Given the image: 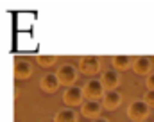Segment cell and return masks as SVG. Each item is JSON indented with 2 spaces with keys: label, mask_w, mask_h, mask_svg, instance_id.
Instances as JSON below:
<instances>
[{
  "label": "cell",
  "mask_w": 154,
  "mask_h": 122,
  "mask_svg": "<svg viewBox=\"0 0 154 122\" xmlns=\"http://www.w3.org/2000/svg\"><path fill=\"white\" fill-rule=\"evenodd\" d=\"M82 92H84V97L88 101H99V99H102L106 88H104V84H102L100 79H90L82 86Z\"/></svg>",
  "instance_id": "obj_2"
},
{
  "label": "cell",
  "mask_w": 154,
  "mask_h": 122,
  "mask_svg": "<svg viewBox=\"0 0 154 122\" xmlns=\"http://www.w3.org/2000/svg\"><path fill=\"white\" fill-rule=\"evenodd\" d=\"M149 104L143 101V99H138V101H133L127 108V117L134 122H143L149 117Z\"/></svg>",
  "instance_id": "obj_1"
},
{
  "label": "cell",
  "mask_w": 154,
  "mask_h": 122,
  "mask_svg": "<svg viewBox=\"0 0 154 122\" xmlns=\"http://www.w3.org/2000/svg\"><path fill=\"white\" fill-rule=\"evenodd\" d=\"M147 88L149 90H154V72H151L147 76Z\"/></svg>",
  "instance_id": "obj_16"
},
{
  "label": "cell",
  "mask_w": 154,
  "mask_h": 122,
  "mask_svg": "<svg viewBox=\"0 0 154 122\" xmlns=\"http://www.w3.org/2000/svg\"><path fill=\"white\" fill-rule=\"evenodd\" d=\"M143 101L149 104V108H151V106H154V90H147V92H145Z\"/></svg>",
  "instance_id": "obj_15"
},
{
  "label": "cell",
  "mask_w": 154,
  "mask_h": 122,
  "mask_svg": "<svg viewBox=\"0 0 154 122\" xmlns=\"http://www.w3.org/2000/svg\"><path fill=\"white\" fill-rule=\"evenodd\" d=\"M111 63L116 70H127L129 67H133V58L127 54H116V56H113Z\"/></svg>",
  "instance_id": "obj_12"
},
{
  "label": "cell",
  "mask_w": 154,
  "mask_h": 122,
  "mask_svg": "<svg viewBox=\"0 0 154 122\" xmlns=\"http://www.w3.org/2000/svg\"><path fill=\"white\" fill-rule=\"evenodd\" d=\"M100 81L104 84L106 90H116V86L120 84V74L116 70H106L100 77Z\"/></svg>",
  "instance_id": "obj_11"
},
{
  "label": "cell",
  "mask_w": 154,
  "mask_h": 122,
  "mask_svg": "<svg viewBox=\"0 0 154 122\" xmlns=\"http://www.w3.org/2000/svg\"><path fill=\"white\" fill-rule=\"evenodd\" d=\"M32 76V65L29 59H16L14 63V77L18 81H23V79H29Z\"/></svg>",
  "instance_id": "obj_7"
},
{
  "label": "cell",
  "mask_w": 154,
  "mask_h": 122,
  "mask_svg": "<svg viewBox=\"0 0 154 122\" xmlns=\"http://www.w3.org/2000/svg\"><path fill=\"white\" fill-rule=\"evenodd\" d=\"M82 99H84V92L81 86H68L63 93V101L68 104V106H79L82 104Z\"/></svg>",
  "instance_id": "obj_5"
},
{
  "label": "cell",
  "mask_w": 154,
  "mask_h": 122,
  "mask_svg": "<svg viewBox=\"0 0 154 122\" xmlns=\"http://www.w3.org/2000/svg\"><path fill=\"white\" fill-rule=\"evenodd\" d=\"M79 70L86 76H93L100 70V59L97 56H82L79 59Z\"/></svg>",
  "instance_id": "obj_4"
},
{
  "label": "cell",
  "mask_w": 154,
  "mask_h": 122,
  "mask_svg": "<svg viewBox=\"0 0 154 122\" xmlns=\"http://www.w3.org/2000/svg\"><path fill=\"white\" fill-rule=\"evenodd\" d=\"M54 122H77V113L72 108H63L56 113Z\"/></svg>",
  "instance_id": "obj_13"
},
{
  "label": "cell",
  "mask_w": 154,
  "mask_h": 122,
  "mask_svg": "<svg viewBox=\"0 0 154 122\" xmlns=\"http://www.w3.org/2000/svg\"><path fill=\"white\" fill-rule=\"evenodd\" d=\"M151 68H152V63L147 56H138V58H133V70L140 76H149L151 74Z\"/></svg>",
  "instance_id": "obj_10"
},
{
  "label": "cell",
  "mask_w": 154,
  "mask_h": 122,
  "mask_svg": "<svg viewBox=\"0 0 154 122\" xmlns=\"http://www.w3.org/2000/svg\"><path fill=\"white\" fill-rule=\"evenodd\" d=\"M91 122H109L108 119H104V117H97V119H93Z\"/></svg>",
  "instance_id": "obj_17"
},
{
  "label": "cell",
  "mask_w": 154,
  "mask_h": 122,
  "mask_svg": "<svg viewBox=\"0 0 154 122\" xmlns=\"http://www.w3.org/2000/svg\"><path fill=\"white\" fill-rule=\"evenodd\" d=\"M143 122H149V120H143Z\"/></svg>",
  "instance_id": "obj_18"
},
{
  "label": "cell",
  "mask_w": 154,
  "mask_h": 122,
  "mask_svg": "<svg viewBox=\"0 0 154 122\" xmlns=\"http://www.w3.org/2000/svg\"><path fill=\"white\" fill-rule=\"evenodd\" d=\"M100 111H102V102H99V101H86L81 104V113L84 117L97 119V117H100Z\"/></svg>",
  "instance_id": "obj_9"
},
{
  "label": "cell",
  "mask_w": 154,
  "mask_h": 122,
  "mask_svg": "<svg viewBox=\"0 0 154 122\" xmlns=\"http://www.w3.org/2000/svg\"><path fill=\"white\" fill-rule=\"evenodd\" d=\"M39 86H41V90L43 92H47V93H56L57 92V88L61 86V83L57 79V76L56 74H43V77H41V81H39Z\"/></svg>",
  "instance_id": "obj_8"
},
{
  "label": "cell",
  "mask_w": 154,
  "mask_h": 122,
  "mask_svg": "<svg viewBox=\"0 0 154 122\" xmlns=\"http://www.w3.org/2000/svg\"><path fill=\"white\" fill-rule=\"evenodd\" d=\"M38 63L41 67H52L56 63V56H52V54H41V56H38Z\"/></svg>",
  "instance_id": "obj_14"
},
{
  "label": "cell",
  "mask_w": 154,
  "mask_h": 122,
  "mask_svg": "<svg viewBox=\"0 0 154 122\" xmlns=\"http://www.w3.org/2000/svg\"><path fill=\"white\" fill-rule=\"evenodd\" d=\"M56 76H57V79H59L61 84H65V86H74V83L77 81V68L74 65H70V63H65V65H61V67L57 68Z\"/></svg>",
  "instance_id": "obj_3"
},
{
  "label": "cell",
  "mask_w": 154,
  "mask_h": 122,
  "mask_svg": "<svg viewBox=\"0 0 154 122\" xmlns=\"http://www.w3.org/2000/svg\"><path fill=\"white\" fill-rule=\"evenodd\" d=\"M122 104V93L118 90H106L102 95V108L113 111Z\"/></svg>",
  "instance_id": "obj_6"
}]
</instances>
